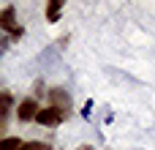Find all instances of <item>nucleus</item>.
Returning <instances> with one entry per match:
<instances>
[{
  "label": "nucleus",
  "mask_w": 155,
  "mask_h": 150,
  "mask_svg": "<svg viewBox=\"0 0 155 150\" xmlns=\"http://www.w3.org/2000/svg\"><path fill=\"white\" fill-rule=\"evenodd\" d=\"M35 115H38V104H35V98H25V101L19 104V109H16V118H19L22 123L35 120Z\"/></svg>",
  "instance_id": "f03ea898"
},
{
  "label": "nucleus",
  "mask_w": 155,
  "mask_h": 150,
  "mask_svg": "<svg viewBox=\"0 0 155 150\" xmlns=\"http://www.w3.org/2000/svg\"><path fill=\"white\" fill-rule=\"evenodd\" d=\"M11 104H14V98H11V93H0V123L8 118V112H11Z\"/></svg>",
  "instance_id": "39448f33"
},
{
  "label": "nucleus",
  "mask_w": 155,
  "mask_h": 150,
  "mask_svg": "<svg viewBox=\"0 0 155 150\" xmlns=\"http://www.w3.org/2000/svg\"><path fill=\"white\" fill-rule=\"evenodd\" d=\"M60 8H63V3H60V0H52V3L46 5V19H49V22H54V19H57V14H60Z\"/></svg>",
  "instance_id": "423d86ee"
},
{
  "label": "nucleus",
  "mask_w": 155,
  "mask_h": 150,
  "mask_svg": "<svg viewBox=\"0 0 155 150\" xmlns=\"http://www.w3.org/2000/svg\"><path fill=\"white\" fill-rule=\"evenodd\" d=\"M19 150H49V145L46 142H22Z\"/></svg>",
  "instance_id": "6e6552de"
},
{
  "label": "nucleus",
  "mask_w": 155,
  "mask_h": 150,
  "mask_svg": "<svg viewBox=\"0 0 155 150\" xmlns=\"http://www.w3.org/2000/svg\"><path fill=\"white\" fill-rule=\"evenodd\" d=\"M49 101H52V107H54V109H60V112H65V109L71 107V98H68V93H65V90H60V87L49 90Z\"/></svg>",
  "instance_id": "7ed1b4c3"
},
{
  "label": "nucleus",
  "mask_w": 155,
  "mask_h": 150,
  "mask_svg": "<svg viewBox=\"0 0 155 150\" xmlns=\"http://www.w3.org/2000/svg\"><path fill=\"white\" fill-rule=\"evenodd\" d=\"M0 27L3 30H16V11H14V5H5V8H0Z\"/></svg>",
  "instance_id": "20e7f679"
},
{
  "label": "nucleus",
  "mask_w": 155,
  "mask_h": 150,
  "mask_svg": "<svg viewBox=\"0 0 155 150\" xmlns=\"http://www.w3.org/2000/svg\"><path fill=\"white\" fill-rule=\"evenodd\" d=\"M22 148V142L16 139V137H5V139H0V150H19Z\"/></svg>",
  "instance_id": "0eeeda50"
},
{
  "label": "nucleus",
  "mask_w": 155,
  "mask_h": 150,
  "mask_svg": "<svg viewBox=\"0 0 155 150\" xmlns=\"http://www.w3.org/2000/svg\"><path fill=\"white\" fill-rule=\"evenodd\" d=\"M79 150H93V148H90V145H82V148H79Z\"/></svg>",
  "instance_id": "1a4fd4ad"
},
{
  "label": "nucleus",
  "mask_w": 155,
  "mask_h": 150,
  "mask_svg": "<svg viewBox=\"0 0 155 150\" xmlns=\"http://www.w3.org/2000/svg\"><path fill=\"white\" fill-rule=\"evenodd\" d=\"M63 115H65V112H60V109H54V107H46V109H38L35 120H38L41 126L54 128V126H60V123H63Z\"/></svg>",
  "instance_id": "f257e3e1"
}]
</instances>
